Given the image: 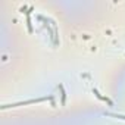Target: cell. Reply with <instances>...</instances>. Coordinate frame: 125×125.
Listing matches in <instances>:
<instances>
[{"mask_svg":"<svg viewBox=\"0 0 125 125\" xmlns=\"http://www.w3.org/2000/svg\"><path fill=\"white\" fill-rule=\"evenodd\" d=\"M93 93L96 94V97H97V99H100V100H103V102H106V103H109L110 106H113V102H112L110 99H107V97H104V96H102V94L99 93V90H97V88H93Z\"/></svg>","mask_w":125,"mask_h":125,"instance_id":"6da1fadb","label":"cell"},{"mask_svg":"<svg viewBox=\"0 0 125 125\" xmlns=\"http://www.w3.org/2000/svg\"><path fill=\"white\" fill-rule=\"evenodd\" d=\"M113 116H116V118H121V119H125V116H124V115H113Z\"/></svg>","mask_w":125,"mask_h":125,"instance_id":"7a4b0ae2","label":"cell"}]
</instances>
